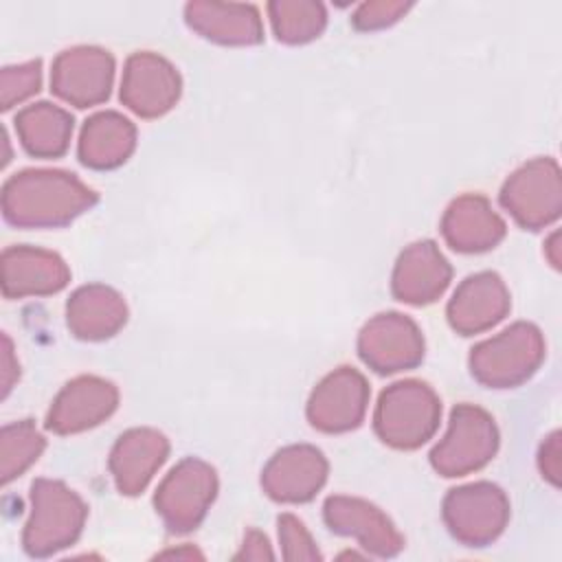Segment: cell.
<instances>
[{
	"label": "cell",
	"mask_w": 562,
	"mask_h": 562,
	"mask_svg": "<svg viewBox=\"0 0 562 562\" xmlns=\"http://www.w3.org/2000/svg\"><path fill=\"white\" fill-rule=\"evenodd\" d=\"M94 204L97 193L61 169H24L2 187V215L20 228L66 226Z\"/></svg>",
	"instance_id": "obj_1"
},
{
	"label": "cell",
	"mask_w": 562,
	"mask_h": 562,
	"mask_svg": "<svg viewBox=\"0 0 562 562\" xmlns=\"http://www.w3.org/2000/svg\"><path fill=\"white\" fill-rule=\"evenodd\" d=\"M86 518L88 507L77 492L61 481L35 479L22 547L31 558H48L77 542Z\"/></svg>",
	"instance_id": "obj_2"
},
{
	"label": "cell",
	"mask_w": 562,
	"mask_h": 562,
	"mask_svg": "<svg viewBox=\"0 0 562 562\" xmlns=\"http://www.w3.org/2000/svg\"><path fill=\"white\" fill-rule=\"evenodd\" d=\"M441 417L437 393L419 380H402L380 393L373 428L378 437L400 450H413L426 443Z\"/></svg>",
	"instance_id": "obj_3"
},
{
	"label": "cell",
	"mask_w": 562,
	"mask_h": 562,
	"mask_svg": "<svg viewBox=\"0 0 562 562\" xmlns=\"http://www.w3.org/2000/svg\"><path fill=\"white\" fill-rule=\"evenodd\" d=\"M544 358V338L531 323H514L470 353L474 380L490 389H509L529 380Z\"/></svg>",
	"instance_id": "obj_4"
},
{
	"label": "cell",
	"mask_w": 562,
	"mask_h": 562,
	"mask_svg": "<svg viewBox=\"0 0 562 562\" xmlns=\"http://www.w3.org/2000/svg\"><path fill=\"white\" fill-rule=\"evenodd\" d=\"M498 430L490 413L474 404H459L450 413L446 437L432 448L430 463L441 476H463L492 461Z\"/></svg>",
	"instance_id": "obj_5"
},
{
	"label": "cell",
	"mask_w": 562,
	"mask_h": 562,
	"mask_svg": "<svg viewBox=\"0 0 562 562\" xmlns=\"http://www.w3.org/2000/svg\"><path fill=\"white\" fill-rule=\"evenodd\" d=\"M441 514L454 540L465 547H485L503 533L509 520V501L498 485L479 481L450 490Z\"/></svg>",
	"instance_id": "obj_6"
},
{
	"label": "cell",
	"mask_w": 562,
	"mask_h": 562,
	"mask_svg": "<svg viewBox=\"0 0 562 562\" xmlns=\"http://www.w3.org/2000/svg\"><path fill=\"white\" fill-rule=\"evenodd\" d=\"M217 494L215 470L195 457L182 459L158 485L154 507L173 533L195 529Z\"/></svg>",
	"instance_id": "obj_7"
},
{
	"label": "cell",
	"mask_w": 562,
	"mask_h": 562,
	"mask_svg": "<svg viewBox=\"0 0 562 562\" xmlns=\"http://www.w3.org/2000/svg\"><path fill=\"white\" fill-rule=\"evenodd\" d=\"M501 204L529 231L549 226L562 211L560 167L553 158H533L516 169L501 189Z\"/></svg>",
	"instance_id": "obj_8"
},
{
	"label": "cell",
	"mask_w": 562,
	"mask_h": 562,
	"mask_svg": "<svg viewBox=\"0 0 562 562\" xmlns=\"http://www.w3.org/2000/svg\"><path fill=\"white\" fill-rule=\"evenodd\" d=\"M358 353L378 373L413 369L424 358V336L415 321L400 312L378 314L362 327Z\"/></svg>",
	"instance_id": "obj_9"
},
{
	"label": "cell",
	"mask_w": 562,
	"mask_h": 562,
	"mask_svg": "<svg viewBox=\"0 0 562 562\" xmlns=\"http://www.w3.org/2000/svg\"><path fill=\"white\" fill-rule=\"evenodd\" d=\"M114 59L97 46H75L57 55L50 70V90L75 108L105 101L112 90Z\"/></svg>",
	"instance_id": "obj_10"
},
{
	"label": "cell",
	"mask_w": 562,
	"mask_h": 562,
	"mask_svg": "<svg viewBox=\"0 0 562 562\" xmlns=\"http://www.w3.org/2000/svg\"><path fill=\"white\" fill-rule=\"evenodd\" d=\"M369 404V384L351 367H338L312 391L307 419L323 432H347L360 426Z\"/></svg>",
	"instance_id": "obj_11"
},
{
	"label": "cell",
	"mask_w": 562,
	"mask_h": 562,
	"mask_svg": "<svg viewBox=\"0 0 562 562\" xmlns=\"http://www.w3.org/2000/svg\"><path fill=\"white\" fill-rule=\"evenodd\" d=\"M178 70L156 53H134L125 61L121 79V101L143 119L169 112L180 97Z\"/></svg>",
	"instance_id": "obj_12"
},
{
	"label": "cell",
	"mask_w": 562,
	"mask_h": 562,
	"mask_svg": "<svg viewBox=\"0 0 562 562\" xmlns=\"http://www.w3.org/2000/svg\"><path fill=\"white\" fill-rule=\"evenodd\" d=\"M323 518L334 533L356 538L362 549L378 558H393L404 549V538L391 518L369 501L329 496L323 505Z\"/></svg>",
	"instance_id": "obj_13"
},
{
	"label": "cell",
	"mask_w": 562,
	"mask_h": 562,
	"mask_svg": "<svg viewBox=\"0 0 562 562\" xmlns=\"http://www.w3.org/2000/svg\"><path fill=\"white\" fill-rule=\"evenodd\" d=\"M119 404V391L112 382L97 375H79L70 380L46 415V428L55 435H75L99 426Z\"/></svg>",
	"instance_id": "obj_14"
},
{
	"label": "cell",
	"mask_w": 562,
	"mask_h": 562,
	"mask_svg": "<svg viewBox=\"0 0 562 562\" xmlns=\"http://www.w3.org/2000/svg\"><path fill=\"white\" fill-rule=\"evenodd\" d=\"M327 468V459L314 446H288L266 463L261 487L277 503H307L325 485Z\"/></svg>",
	"instance_id": "obj_15"
},
{
	"label": "cell",
	"mask_w": 562,
	"mask_h": 562,
	"mask_svg": "<svg viewBox=\"0 0 562 562\" xmlns=\"http://www.w3.org/2000/svg\"><path fill=\"white\" fill-rule=\"evenodd\" d=\"M68 281L70 270L66 261L50 250L11 246L2 252V294L7 299L55 294Z\"/></svg>",
	"instance_id": "obj_16"
},
{
	"label": "cell",
	"mask_w": 562,
	"mask_h": 562,
	"mask_svg": "<svg viewBox=\"0 0 562 562\" xmlns=\"http://www.w3.org/2000/svg\"><path fill=\"white\" fill-rule=\"evenodd\" d=\"M509 292L496 272H476L461 281L448 303V321L461 336L485 331L509 312Z\"/></svg>",
	"instance_id": "obj_17"
},
{
	"label": "cell",
	"mask_w": 562,
	"mask_h": 562,
	"mask_svg": "<svg viewBox=\"0 0 562 562\" xmlns=\"http://www.w3.org/2000/svg\"><path fill=\"white\" fill-rule=\"evenodd\" d=\"M452 277L450 263L430 239L411 244L397 259L391 292L408 305H426L443 294Z\"/></svg>",
	"instance_id": "obj_18"
},
{
	"label": "cell",
	"mask_w": 562,
	"mask_h": 562,
	"mask_svg": "<svg viewBox=\"0 0 562 562\" xmlns=\"http://www.w3.org/2000/svg\"><path fill=\"white\" fill-rule=\"evenodd\" d=\"M169 454V441L154 428H132L110 452V472L121 494H140Z\"/></svg>",
	"instance_id": "obj_19"
},
{
	"label": "cell",
	"mask_w": 562,
	"mask_h": 562,
	"mask_svg": "<svg viewBox=\"0 0 562 562\" xmlns=\"http://www.w3.org/2000/svg\"><path fill=\"white\" fill-rule=\"evenodd\" d=\"M441 233L457 252H483L505 237V222L490 206L487 198L465 193L446 209Z\"/></svg>",
	"instance_id": "obj_20"
},
{
	"label": "cell",
	"mask_w": 562,
	"mask_h": 562,
	"mask_svg": "<svg viewBox=\"0 0 562 562\" xmlns=\"http://www.w3.org/2000/svg\"><path fill=\"white\" fill-rule=\"evenodd\" d=\"M127 321L123 296L101 283H90L72 292L66 305L68 329L81 340H103L114 336Z\"/></svg>",
	"instance_id": "obj_21"
},
{
	"label": "cell",
	"mask_w": 562,
	"mask_h": 562,
	"mask_svg": "<svg viewBox=\"0 0 562 562\" xmlns=\"http://www.w3.org/2000/svg\"><path fill=\"white\" fill-rule=\"evenodd\" d=\"M184 15L193 31L217 44L250 46L263 40L259 11L250 4L189 2Z\"/></svg>",
	"instance_id": "obj_22"
},
{
	"label": "cell",
	"mask_w": 562,
	"mask_h": 562,
	"mask_svg": "<svg viewBox=\"0 0 562 562\" xmlns=\"http://www.w3.org/2000/svg\"><path fill=\"white\" fill-rule=\"evenodd\" d=\"M136 147V127L119 112L90 116L79 136V160L90 169H114L123 165Z\"/></svg>",
	"instance_id": "obj_23"
},
{
	"label": "cell",
	"mask_w": 562,
	"mask_h": 562,
	"mask_svg": "<svg viewBox=\"0 0 562 562\" xmlns=\"http://www.w3.org/2000/svg\"><path fill=\"white\" fill-rule=\"evenodd\" d=\"M15 132L22 147L35 158L66 154L72 136V116L48 101L29 105L15 114Z\"/></svg>",
	"instance_id": "obj_24"
},
{
	"label": "cell",
	"mask_w": 562,
	"mask_h": 562,
	"mask_svg": "<svg viewBox=\"0 0 562 562\" xmlns=\"http://www.w3.org/2000/svg\"><path fill=\"white\" fill-rule=\"evenodd\" d=\"M272 31L277 40L285 44H303L321 35L325 29L327 15L321 2H270L268 4Z\"/></svg>",
	"instance_id": "obj_25"
},
{
	"label": "cell",
	"mask_w": 562,
	"mask_h": 562,
	"mask_svg": "<svg viewBox=\"0 0 562 562\" xmlns=\"http://www.w3.org/2000/svg\"><path fill=\"white\" fill-rule=\"evenodd\" d=\"M46 439L31 419L9 424L0 430V474L2 483L18 479L31 463L37 461Z\"/></svg>",
	"instance_id": "obj_26"
},
{
	"label": "cell",
	"mask_w": 562,
	"mask_h": 562,
	"mask_svg": "<svg viewBox=\"0 0 562 562\" xmlns=\"http://www.w3.org/2000/svg\"><path fill=\"white\" fill-rule=\"evenodd\" d=\"M42 86V61H26L20 66H7L0 72V108L9 110L35 94Z\"/></svg>",
	"instance_id": "obj_27"
},
{
	"label": "cell",
	"mask_w": 562,
	"mask_h": 562,
	"mask_svg": "<svg viewBox=\"0 0 562 562\" xmlns=\"http://www.w3.org/2000/svg\"><path fill=\"white\" fill-rule=\"evenodd\" d=\"M277 525H279V542L285 560H321L323 558L310 531L296 516L281 514Z\"/></svg>",
	"instance_id": "obj_28"
},
{
	"label": "cell",
	"mask_w": 562,
	"mask_h": 562,
	"mask_svg": "<svg viewBox=\"0 0 562 562\" xmlns=\"http://www.w3.org/2000/svg\"><path fill=\"white\" fill-rule=\"evenodd\" d=\"M411 4L402 2H367L362 4L353 15V26L360 31H375L384 29L400 20L402 13H406Z\"/></svg>",
	"instance_id": "obj_29"
},
{
	"label": "cell",
	"mask_w": 562,
	"mask_h": 562,
	"mask_svg": "<svg viewBox=\"0 0 562 562\" xmlns=\"http://www.w3.org/2000/svg\"><path fill=\"white\" fill-rule=\"evenodd\" d=\"M538 463H540V472L547 481H551L553 485H560V470H562V461H560V432H551L542 448H540V457H538Z\"/></svg>",
	"instance_id": "obj_30"
},
{
	"label": "cell",
	"mask_w": 562,
	"mask_h": 562,
	"mask_svg": "<svg viewBox=\"0 0 562 562\" xmlns=\"http://www.w3.org/2000/svg\"><path fill=\"white\" fill-rule=\"evenodd\" d=\"M272 558L274 553L268 544V538L257 529H250L246 533L241 551L235 555V560H272Z\"/></svg>",
	"instance_id": "obj_31"
},
{
	"label": "cell",
	"mask_w": 562,
	"mask_h": 562,
	"mask_svg": "<svg viewBox=\"0 0 562 562\" xmlns=\"http://www.w3.org/2000/svg\"><path fill=\"white\" fill-rule=\"evenodd\" d=\"M20 375V367L13 358V345H11V338L7 334H2V397L9 395L13 382L18 380Z\"/></svg>",
	"instance_id": "obj_32"
},
{
	"label": "cell",
	"mask_w": 562,
	"mask_h": 562,
	"mask_svg": "<svg viewBox=\"0 0 562 562\" xmlns=\"http://www.w3.org/2000/svg\"><path fill=\"white\" fill-rule=\"evenodd\" d=\"M558 241H560V233H553L551 239L547 241V257L551 261L553 268H560V255H558Z\"/></svg>",
	"instance_id": "obj_33"
}]
</instances>
